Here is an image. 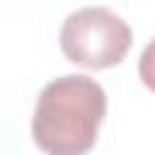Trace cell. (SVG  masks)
<instances>
[{
  "mask_svg": "<svg viewBox=\"0 0 155 155\" xmlns=\"http://www.w3.org/2000/svg\"><path fill=\"white\" fill-rule=\"evenodd\" d=\"M107 116V92L87 75L51 80L34 107L31 136L48 155H85Z\"/></svg>",
  "mask_w": 155,
  "mask_h": 155,
  "instance_id": "cell-1",
  "label": "cell"
},
{
  "mask_svg": "<svg viewBox=\"0 0 155 155\" xmlns=\"http://www.w3.org/2000/svg\"><path fill=\"white\" fill-rule=\"evenodd\" d=\"M131 41V27L102 5L70 12L61 27V51L70 63L90 70L119 65L126 58Z\"/></svg>",
  "mask_w": 155,
  "mask_h": 155,
  "instance_id": "cell-2",
  "label": "cell"
},
{
  "mask_svg": "<svg viewBox=\"0 0 155 155\" xmlns=\"http://www.w3.org/2000/svg\"><path fill=\"white\" fill-rule=\"evenodd\" d=\"M138 75L143 80V85L155 92V39L143 48L140 53V61H138Z\"/></svg>",
  "mask_w": 155,
  "mask_h": 155,
  "instance_id": "cell-3",
  "label": "cell"
}]
</instances>
